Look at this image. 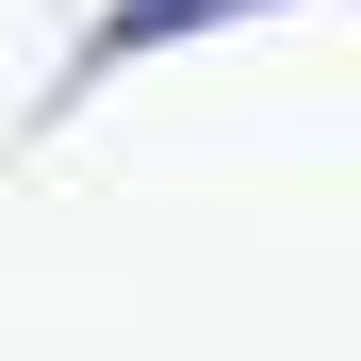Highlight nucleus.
I'll use <instances>...</instances> for the list:
<instances>
[{
    "label": "nucleus",
    "mask_w": 361,
    "mask_h": 361,
    "mask_svg": "<svg viewBox=\"0 0 361 361\" xmlns=\"http://www.w3.org/2000/svg\"><path fill=\"white\" fill-rule=\"evenodd\" d=\"M214 17H263V0H115V17L82 33V82H99V66H132V49H164V33H214Z\"/></svg>",
    "instance_id": "nucleus-1"
}]
</instances>
